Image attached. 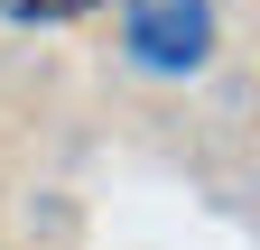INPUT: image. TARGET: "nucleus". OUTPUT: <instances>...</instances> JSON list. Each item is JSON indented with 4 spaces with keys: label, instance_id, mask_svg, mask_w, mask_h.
<instances>
[{
    "label": "nucleus",
    "instance_id": "nucleus-1",
    "mask_svg": "<svg viewBox=\"0 0 260 250\" xmlns=\"http://www.w3.org/2000/svg\"><path fill=\"white\" fill-rule=\"evenodd\" d=\"M121 47L140 74H195L214 56V0H121Z\"/></svg>",
    "mask_w": 260,
    "mask_h": 250
},
{
    "label": "nucleus",
    "instance_id": "nucleus-2",
    "mask_svg": "<svg viewBox=\"0 0 260 250\" xmlns=\"http://www.w3.org/2000/svg\"><path fill=\"white\" fill-rule=\"evenodd\" d=\"M19 28H56V19H84V10H103V0H0Z\"/></svg>",
    "mask_w": 260,
    "mask_h": 250
}]
</instances>
